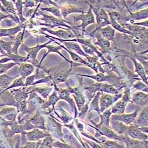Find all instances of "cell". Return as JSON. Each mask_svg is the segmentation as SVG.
<instances>
[{"instance_id": "1", "label": "cell", "mask_w": 148, "mask_h": 148, "mask_svg": "<svg viewBox=\"0 0 148 148\" xmlns=\"http://www.w3.org/2000/svg\"><path fill=\"white\" fill-rule=\"evenodd\" d=\"M63 124L61 123L53 114L46 115L45 118V128L46 131L50 134L53 138L62 141L64 134L62 131Z\"/></svg>"}, {"instance_id": "2", "label": "cell", "mask_w": 148, "mask_h": 148, "mask_svg": "<svg viewBox=\"0 0 148 148\" xmlns=\"http://www.w3.org/2000/svg\"><path fill=\"white\" fill-rule=\"evenodd\" d=\"M39 15L42 16V18H40L39 19L44 21V26L46 28L50 27L52 29L54 27H58L60 28H63V29H70L71 31L73 29V26L71 27L67 24L71 23L67 21H66L63 19H60L51 15L44 14L41 12H37L36 16Z\"/></svg>"}, {"instance_id": "3", "label": "cell", "mask_w": 148, "mask_h": 148, "mask_svg": "<svg viewBox=\"0 0 148 148\" xmlns=\"http://www.w3.org/2000/svg\"><path fill=\"white\" fill-rule=\"evenodd\" d=\"M124 86L119 88H116L110 84L106 83H96L90 86H87L84 88L90 93V99L95 96L98 92L101 93H106L110 95H116L119 93V90L122 89Z\"/></svg>"}, {"instance_id": "4", "label": "cell", "mask_w": 148, "mask_h": 148, "mask_svg": "<svg viewBox=\"0 0 148 148\" xmlns=\"http://www.w3.org/2000/svg\"><path fill=\"white\" fill-rule=\"evenodd\" d=\"M53 41L51 40H49V41L44 44H40L38 40H37V44L36 46L34 47H29L25 44H22L21 45V48L27 53L28 62L31 63V64L38 69L39 66V62L37 60V56L38 52L42 48H45L48 45H49Z\"/></svg>"}, {"instance_id": "5", "label": "cell", "mask_w": 148, "mask_h": 148, "mask_svg": "<svg viewBox=\"0 0 148 148\" xmlns=\"http://www.w3.org/2000/svg\"><path fill=\"white\" fill-rule=\"evenodd\" d=\"M89 8L86 14H78L76 16H74V21L77 22V21H82L81 25L76 26H74L73 29H80L82 32V34L84 36V32L86 31V29L88 25L95 23V19L94 14L92 12V9L91 6L89 4H88Z\"/></svg>"}, {"instance_id": "6", "label": "cell", "mask_w": 148, "mask_h": 148, "mask_svg": "<svg viewBox=\"0 0 148 148\" xmlns=\"http://www.w3.org/2000/svg\"><path fill=\"white\" fill-rule=\"evenodd\" d=\"M80 84L77 87L73 88L71 86H67V88L69 89L72 94V96L75 101V104L76 108H77V110L79 112L81 111L83 108L84 106L86 103V98L84 95V86L82 84V81H80Z\"/></svg>"}, {"instance_id": "7", "label": "cell", "mask_w": 148, "mask_h": 148, "mask_svg": "<svg viewBox=\"0 0 148 148\" xmlns=\"http://www.w3.org/2000/svg\"><path fill=\"white\" fill-rule=\"evenodd\" d=\"M122 97V93L110 95L106 93H101L99 99V109L101 113L108 109L114 103L116 102Z\"/></svg>"}, {"instance_id": "8", "label": "cell", "mask_w": 148, "mask_h": 148, "mask_svg": "<svg viewBox=\"0 0 148 148\" xmlns=\"http://www.w3.org/2000/svg\"><path fill=\"white\" fill-rule=\"evenodd\" d=\"M45 100L42 99L35 92L29 94L28 98L27 99V114L29 115H33L41 106L45 102Z\"/></svg>"}, {"instance_id": "9", "label": "cell", "mask_w": 148, "mask_h": 148, "mask_svg": "<svg viewBox=\"0 0 148 148\" xmlns=\"http://www.w3.org/2000/svg\"><path fill=\"white\" fill-rule=\"evenodd\" d=\"M131 92L129 88H127L122 93L121 99L115 102L111 108L112 114H124L125 108L128 103L131 102Z\"/></svg>"}, {"instance_id": "10", "label": "cell", "mask_w": 148, "mask_h": 148, "mask_svg": "<svg viewBox=\"0 0 148 148\" xmlns=\"http://www.w3.org/2000/svg\"><path fill=\"white\" fill-rule=\"evenodd\" d=\"M86 2H88L86 1ZM88 4H89V3H88ZM90 6H91V8L92 9V12H93V14H95L96 15V22H97L96 28L92 32H95L98 31L100 28L105 27L107 25H111L108 14L106 12L105 9H102V8H99V9L95 8L92 7L91 5H90Z\"/></svg>"}, {"instance_id": "11", "label": "cell", "mask_w": 148, "mask_h": 148, "mask_svg": "<svg viewBox=\"0 0 148 148\" xmlns=\"http://www.w3.org/2000/svg\"><path fill=\"white\" fill-rule=\"evenodd\" d=\"M54 89L57 90L60 100H64L69 103V105L74 111L75 114V119H76L78 115V111L77 109L76 108L75 102H74V99L71 97V92L69 89L66 88H58L57 85L53 84Z\"/></svg>"}, {"instance_id": "12", "label": "cell", "mask_w": 148, "mask_h": 148, "mask_svg": "<svg viewBox=\"0 0 148 148\" xmlns=\"http://www.w3.org/2000/svg\"><path fill=\"white\" fill-rule=\"evenodd\" d=\"M91 123L94 125V126L90 124L88 125L93 127L96 130H97V134H98L99 136L103 135L109 138L110 140H118L121 141V135H119L117 134H116L110 128L103 125H99L98 124L95 123L92 121H91Z\"/></svg>"}, {"instance_id": "13", "label": "cell", "mask_w": 148, "mask_h": 148, "mask_svg": "<svg viewBox=\"0 0 148 148\" xmlns=\"http://www.w3.org/2000/svg\"><path fill=\"white\" fill-rule=\"evenodd\" d=\"M41 32H47L50 34L54 35L57 36V38H58L62 40H71L75 38V36L74 35L73 32L70 29H59L57 31H53L52 29H49L46 27H41L40 29Z\"/></svg>"}, {"instance_id": "14", "label": "cell", "mask_w": 148, "mask_h": 148, "mask_svg": "<svg viewBox=\"0 0 148 148\" xmlns=\"http://www.w3.org/2000/svg\"><path fill=\"white\" fill-rule=\"evenodd\" d=\"M25 135L27 140L30 142L40 141L47 137L51 136L47 131L38 128H34L29 131L25 132Z\"/></svg>"}, {"instance_id": "15", "label": "cell", "mask_w": 148, "mask_h": 148, "mask_svg": "<svg viewBox=\"0 0 148 148\" xmlns=\"http://www.w3.org/2000/svg\"><path fill=\"white\" fill-rule=\"evenodd\" d=\"M138 109L131 114H113L110 117V121H116L125 124L126 125H130L134 123L137 118Z\"/></svg>"}, {"instance_id": "16", "label": "cell", "mask_w": 148, "mask_h": 148, "mask_svg": "<svg viewBox=\"0 0 148 148\" xmlns=\"http://www.w3.org/2000/svg\"><path fill=\"white\" fill-rule=\"evenodd\" d=\"M127 134L131 138L135 140L142 142L148 141V134L143 133L140 131L138 127L134 125H128Z\"/></svg>"}, {"instance_id": "17", "label": "cell", "mask_w": 148, "mask_h": 148, "mask_svg": "<svg viewBox=\"0 0 148 148\" xmlns=\"http://www.w3.org/2000/svg\"><path fill=\"white\" fill-rule=\"evenodd\" d=\"M28 120L30 123L35 127V128L46 131L45 118L38 110L32 115Z\"/></svg>"}, {"instance_id": "18", "label": "cell", "mask_w": 148, "mask_h": 148, "mask_svg": "<svg viewBox=\"0 0 148 148\" xmlns=\"http://www.w3.org/2000/svg\"><path fill=\"white\" fill-rule=\"evenodd\" d=\"M45 48H47L48 50V51L45 53L44 54V56H42L40 62H39V66H38V68L37 69V70H40L41 69V64H42V63L44 61V60H45V58L49 55V53H57L58 54V55H60L61 57H62L66 61H67V62H69L70 64V67L73 69V62L69 60V59H67L64 56H63L62 54V53L60 52V50L62 49V48L60 46V45H58V46H54V45H48Z\"/></svg>"}, {"instance_id": "19", "label": "cell", "mask_w": 148, "mask_h": 148, "mask_svg": "<svg viewBox=\"0 0 148 148\" xmlns=\"http://www.w3.org/2000/svg\"><path fill=\"white\" fill-rule=\"evenodd\" d=\"M18 114V112L16 108L14 106L6 107L0 110V116L11 123L17 122L16 118Z\"/></svg>"}, {"instance_id": "20", "label": "cell", "mask_w": 148, "mask_h": 148, "mask_svg": "<svg viewBox=\"0 0 148 148\" xmlns=\"http://www.w3.org/2000/svg\"><path fill=\"white\" fill-rule=\"evenodd\" d=\"M63 19L64 20L68 15L73 13H79L80 14H84V12L82 7L73 5L71 3L66 4L62 6L59 7Z\"/></svg>"}, {"instance_id": "21", "label": "cell", "mask_w": 148, "mask_h": 148, "mask_svg": "<svg viewBox=\"0 0 148 148\" xmlns=\"http://www.w3.org/2000/svg\"><path fill=\"white\" fill-rule=\"evenodd\" d=\"M23 29V28L20 25H17L12 28H1L0 30V37H8L11 41H13L16 35Z\"/></svg>"}, {"instance_id": "22", "label": "cell", "mask_w": 148, "mask_h": 148, "mask_svg": "<svg viewBox=\"0 0 148 148\" xmlns=\"http://www.w3.org/2000/svg\"><path fill=\"white\" fill-rule=\"evenodd\" d=\"M59 101L60 99L57 91V90L54 89L51 94H50L48 99L41 106L40 108L42 110H45L46 109H48L50 108V107H51V108L54 110L56 109L55 105Z\"/></svg>"}, {"instance_id": "23", "label": "cell", "mask_w": 148, "mask_h": 148, "mask_svg": "<svg viewBox=\"0 0 148 148\" xmlns=\"http://www.w3.org/2000/svg\"><path fill=\"white\" fill-rule=\"evenodd\" d=\"M54 115H56L57 119H60L63 125L71 123L74 119V118L67 111H66L62 106H59L57 110L55 109L53 111Z\"/></svg>"}, {"instance_id": "24", "label": "cell", "mask_w": 148, "mask_h": 148, "mask_svg": "<svg viewBox=\"0 0 148 148\" xmlns=\"http://www.w3.org/2000/svg\"><path fill=\"white\" fill-rule=\"evenodd\" d=\"M130 102L140 106L145 107L148 106V93L143 92H137L132 95Z\"/></svg>"}, {"instance_id": "25", "label": "cell", "mask_w": 148, "mask_h": 148, "mask_svg": "<svg viewBox=\"0 0 148 148\" xmlns=\"http://www.w3.org/2000/svg\"><path fill=\"white\" fill-rule=\"evenodd\" d=\"M129 58L132 60L135 66V72L138 76L140 77L141 79L143 80L146 85L148 86V75L146 74L145 69L141 63L137 62L136 59L132 57H129Z\"/></svg>"}, {"instance_id": "26", "label": "cell", "mask_w": 148, "mask_h": 148, "mask_svg": "<svg viewBox=\"0 0 148 148\" xmlns=\"http://www.w3.org/2000/svg\"><path fill=\"white\" fill-rule=\"evenodd\" d=\"M35 70V67L29 62H25L19 66L18 74L25 80V78L30 76Z\"/></svg>"}, {"instance_id": "27", "label": "cell", "mask_w": 148, "mask_h": 148, "mask_svg": "<svg viewBox=\"0 0 148 148\" xmlns=\"http://www.w3.org/2000/svg\"><path fill=\"white\" fill-rule=\"evenodd\" d=\"M89 35L92 36H95V37H96L97 41L95 42V45H98L101 51H103V52H106L110 48L111 45H110V41L102 37L100 35L98 31L95 32H92L91 34H90Z\"/></svg>"}, {"instance_id": "28", "label": "cell", "mask_w": 148, "mask_h": 148, "mask_svg": "<svg viewBox=\"0 0 148 148\" xmlns=\"http://www.w3.org/2000/svg\"><path fill=\"white\" fill-rule=\"evenodd\" d=\"M128 10L130 12V15L126 16L125 21H139L142 19H147L148 17V8L141 10L140 11L137 12H131L129 9Z\"/></svg>"}, {"instance_id": "29", "label": "cell", "mask_w": 148, "mask_h": 148, "mask_svg": "<svg viewBox=\"0 0 148 148\" xmlns=\"http://www.w3.org/2000/svg\"><path fill=\"white\" fill-rule=\"evenodd\" d=\"M49 40H51L53 41V42H54L55 43H56L57 44H58V45H60V46L62 48V49L66 50V51L69 54V55H70V57H71V58L72 59V60H73L74 62L78 63H80V64H84V65L86 66L87 67H89V63H88V62H87L86 60L83 59L79 55H78L77 54L74 53V52L71 51V50H70L67 49L63 44L59 43V42H57L56 40H54L51 39V38H49Z\"/></svg>"}, {"instance_id": "30", "label": "cell", "mask_w": 148, "mask_h": 148, "mask_svg": "<svg viewBox=\"0 0 148 148\" xmlns=\"http://www.w3.org/2000/svg\"><path fill=\"white\" fill-rule=\"evenodd\" d=\"M98 31L100 35L103 38L108 41H112L115 37L116 31L112 27L111 25H109L105 27L100 28L98 30Z\"/></svg>"}, {"instance_id": "31", "label": "cell", "mask_w": 148, "mask_h": 148, "mask_svg": "<svg viewBox=\"0 0 148 148\" xmlns=\"http://www.w3.org/2000/svg\"><path fill=\"white\" fill-rule=\"evenodd\" d=\"M111 123L110 128L116 134L119 135H126L125 133L127 132L128 125L116 121H110Z\"/></svg>"}, {"instance_id": "32", "label": "cell", "mask_w": 148, "mask_h": 148, "mask_svg": "<svg viewBox=\"0 0 148 148\" xmlns=\"http://www.w3.org/2000/svg\"><path fill=\"white\" fill-rule=\"evenodd\" d=\"M62 43H63V45L67 49L73 51L74 53L77 54L78 55L79 54L86 58L88 56L84 52V51L82 49V48L80 47V45L77 42H72V41H67V42H63Z\"/></svg>"}, {"instance_id": "33", "label": "cell", "mask_w": 148, "mask_h": 148, "mask_svg": "<svg viewBox=\"0 0 148 148\" xmlns=\"http://www.w3.org/2000/svg\"><path fill=\"white\" fill-rule=\"evenodd\" d=\"M13 2L14 3L16 12V15L18 17L19 19L21 25L22 26V27L24 28L25 27V24L27 22V19H25L23 15V1H13Z\"/></svg>"}, {"instance_id": "34", "label": "cell", "mask_w": 148, "mask_h": 148, "mask_svg": "<svg viewBox=\"0 0 148 148\" xmlns=\"http://www.w3.org/2000/svg\"><path fill=\"white\" fill-rule=\"evenodd\" d=\"M25 28H24L19 33H18L13 40L12 52L13 54H18V48L23 44L25 37Z\"/></svg>"}, {"instance_id": "35", "label": "cell", "mask_w": 148, "mask_h": 148, "mask_svg": "<svg viewBox=\"0 0 148 148\" xmlns=\"http://www.w3.org/2000/svg\"><path fill=\"white\" fill-rule=\"evenodd\" d=\"M148 106H147L143 108L135 126L137 127H148Z\"/></svg>"}, {"instance_id": "36", "label": "cell", "mask_w": 148, "mask_h": 148, "mask_svg": "<svg viewBox=\"0 0 148 148\" xmlns=\"http://www.w3.org/2000/svg\"><path fill=\"white\" fill-rule=\"evenodd\" d=\"M54 90L53 86H36L34 90V92H36L38 96L45 101L49 97L50 93L53 92Z\"/></svg>"}, {"instance_id": "37", "label": "cell", "mask_w": 148, "mask_h": 148, "mask_svg": "<svg viewBox=\"0 0 148 148\" xmlns=\"http://www.w3.org/2000/svg\"><path fill=\"white\" fill-rule=\"evenodd\" d=\"M18 77V76H11L6 74L0 75V89L5 90L11 85L13 81Z\"/></svg>"}, {"instance_id": "38", "label": "cell", "mask_w": 148, "mask_h": 148, "mask_svg": "<svg viewBox=\"0 0 148 148\" xmlns=\"http://www.w3.org/2000/svg\"><path fill=\"white\" fill-rule=\"evenodd\" d=\"M92 2L95 6H92L95 8H102L103 9H116V4L115 3L114 1H95Z\"/></svg>"}, {"instance_id": "39", "label": "cell", "mask_w": 148, "mask_h": 148, "mask_svg": "<svg viewBox=\"0 0 148 148\" xmlns=\"http://www.w3.org/2000/svg\"><path fill=\"white\" fill-rule=\"evenodd\" d=\"M77 75L82 76V77H86L92 79L97 81L98 83H103L105 82H109L110 81V79L111 77V76H106L105 74L101 73L96 74V75H84V74H77Z\"/></svg>"}, {"instance_id": "40", "label": "cell", "mask_w": 148, "mask_h": 148, "mask_svg": "<svg viewBox=\"0 0 148 148\" xmlns=\"http://www.w3.org/2000/svg\"><path fill=\"white\" fill-rule=\"evenodd\" d=\"M111 114V108L106 110L102 114H100V122L98 123L99 125H103L110 128V117Z\"/></svg>"}, {"instance_id": "41", "label": "cell", "mask_w": 148, "mask_h": 148, "mask_svg": "<svg viewBox=\"0 0 148 148\" xmlns=\"http://www.w3.org/2000/svg\"><path fill=\"white\" fill-rule=\"evenodd\" d=\"M101 92H98L96 93L95 96L93 97L89 105V111L88 112H90L91 111H96L100 115L101 114L99 109V99L101 96Z\"/></svg>"}, {"instance_id": "42", "label": "cell", "mask_w": 148, "mask_h": 148, "mask_svg": "<svg viewBox=\"0 0 148 148\" xmlns=\"http://www.w3.org/2000/svg\"><path fill=\"white\" fill-rule=\"evenodd\" d=\"M2 5L9 15L17 16L16 9L13 2V1H0Z\"/></svg>"}, {"instance_id": "43", "label": "cell", "mask_w": 148, "mask_h": 148, "mask_svg": "<svg viewBox=\"0 0 148 148\" xmlns=\"http://www.w3.org/2000/svg\"><path fill=\"white\" fill-rule=\"evenodd\" d=\"M5 57H8L10 61L15 63L16 65L20 66L22 63L25 62H28V58L27 56L23 57L19 54H6Z\"/></svg>"}, {"instance_id": "44", "label": "cell", "mask_w": 148, "mask_h": 148, "mask_svg": "<svg viewBox=\"0 0 148 148\" xmlns=\"http://www.w3.org/2000/svg\"><path fill=\"white\" fill-rule=\"evenodd\" d=\"M40 10L41 12H50L51 14H52L54 15V16H56L60 19H63L59 7L52 6L50 7L40 8Z\"/></svg>"}, {"instance_id": "45", "label": "cell", "mask_w": 148, "mask_h": 148, "mask_svg": "<svg viewBox=\"0 0 148 148\" xmlns=\"http://www.w3.org/2000/svg\"><path fill=\"white\" fill-rule=\"evenodd\" d=\"M110 23H111V25L112 26V27L115 31L116 30V31H119V32H120L121 33L124 34L136 37L135 35L133 33L131 32L130 31H129L128 30L125 29L124 27H123L122 25H121L120 23H119L118 22H115V21H111V20H110Z\"/></svg>"}, {"instance_id": "46", "label": "cell", "mask_w": 148, "mask_h": 148, "mask_svg": "<svg viewBox=\"0 0 148 148\" xmlns=\"http://www.w3.org/2000/svg\"><path fill=\"white\" fill-rule=\"evenodd\" d=\"M100 141V145H101L103 148H126L124 144L121 145L115 141L104 140Z\"/></svg>"}, {"instance_id": "47", "label": "cell", "mask_w": 148, "mask_h": 148, "mask_svg": "<svg viewBox=\"0 0 148 148\" xmlns=\"http://www.w3.org/2000/svg\"><path fill=\"white\" fill-rule=\"evenodd\" d=\"M55 140V138L52 136L47 137L41 140L38 148H53V143Z\"/></svg>"}, {"instance_id": "48", "label": "cell", "mask_w": 148, "mask_h": 148, "mask_svg": "<svg viewBox=\"0 0 148 148\" xmlns=\"http://www.w3.org/2000/svg\"><path fill=\"white\" fill-rule=\"evenodd\" d=\"M9 127L14 135L21 134L24 132H26L23 124H19L18 122L12 124Z\"/></svg>"}, {"instance_id": "49", "label": "cell", "mask_w": 148, "mask_h": 148, "mask_svg": "<svg viewBox=\"0 0 148 148\" xmlns=\"http://www.w3.org/2000/svg\"><path fill=\"white\" fill-rule=\"evenodd\" d=\"M15 108L17 109L18 114H27V99H25L17 102Z\"/></svg>"}, {"instance_id": "50", "label": "cell", "mask_w": 148, "mask_h": 148, "mask_svg": "<svg viewBox=\"0 0 148 148\" xmlns=\"http://www.w3.org/2000/svg\"><path fill=\"white\" fill-rule=\"evenodd\" d=\"M25 86V80H23V79L22 77H17L13 81V82L11 84V85L4 91L10 90L15 88L22 87V86Z\"/></svg>"}, {"instance_id": "51", "label": "cell", "mask_w": 148, "mask_h": 148, "mask_svg": "<svg viewBox=\"0 0 148 148\" xmlns=\"http://www.w3.org/2000/svg\"><path fill=\"white\" fill-rule=\"evenodd\" d=\"M16 64L12 62H9L5 63H0V75L6 74V73Z\"/></svg>"}, {"instance_id": "52", "label": "cell", "mask_w": 148, "mask_h": 148, "mask_svg": "<svg viewBox=\"0 0 148 148\" xmlns=\"http://www.w3.org/2000/svg\"><path fill=\"white\" fill-rule=\"evenodd\" d=\"M132 86L134 88L136 89L137 90H140V92H143L144 93H148V86L141 81H137L134 83Z\"/></svg>"}, {"instance_id": "53", "label": "cell", "mask_w": 148, "mask_h": 148, "mask_svg": "<svg viewBox=\"0 0 148 148\" xmlns=\"http://www.w3.org/2000/svg\"><path fill=\"white\" fill-rule=\"evenodd\" d=\"M37 79V74H35L30 75L25 78V86H33Z\"/></svg>"}, {"instance_id": "54", "label": "cell", "mask_w": 148, "mask_h": 148, "mask_svg": "<svg viewBox=\"0 0 148 148\" xmlns=\"http://www.w3.org/2000/svg\"><path fill=\"white\" fill-rule=\"evenodd\" d=\"M108 12H109L108 15L110 20L118 22L121 19H122V15L119 12H110V11H108Z\"/></svg>"}, {"instance_id": "55", "label": "cell", "mask_w": 148, "mask_h": 148, "mask_svg": "<svg viewBox=\"0 0 148 148\" xmlns=\"http://www.w3.org/2000/svg\"><path fill=\"white\" fill-rule=\"evenodd\" d=\"M53 148H75L73 146L60 140H55L53 143Z\"/></svg>"}, {"instance_id": "56", "label": "cell", "mask_w": 148, "mask_h": 148, "mask_svg": "<svg viewBox=\"0 0 148 148\" xmlns=\"http://www.w3.org/2000/svg\"><path fill=\"white\" fill-rule=\"evenodd\" d=\"M41 141L37 142H30L27 141L23 145H21L19 148H38L41 144Z\"/></svg>"}, {"instance_id": "57", "label": "cell", "mask_w": 148, "mask_h": 148, "mask_svg": "<svg viewBox=\"0 0 148 148\" xmlns=\"http://www.w3.org/2000/svg\"><path fill=\"white\" fill-rule=\"evenodd\" d=\"M39 1H23V6L25 8H32L35 6H37V3Z\"/></svg>"}, {"instance_id": "58", "label": "cell", "mask_w": 148, "mask_h": 148, "mask_svg": "<svg viewBox=\"0 0 148 148\" xmlns=\"http://www.w3.org/2000/svg\"><path fill=\"white\" fill-rule=\"evenodd\" d=\"M82 47L83 48V50L84 51V52L88 56L92 57V56H95V54H96L94 50L92 49V48H90L88 47L82 45Z\"/></svg>"}, {"instance_id": "59", "label": "cell", "mask_w": 148, "mask_h": 148, "mask_svg": "<svg viewBox=\"0 0 148 148\" xmlns=\"http://www.w3.org/2000/svg\"><path fill=\"white\" fill-rule=\"evenodd\" d=\"M83 140L88 144V145L90 147V148H103L99 144L92 141V140H86V139H83Z\"/></svg>"}, {"instance_id": "60", "label": "cell", "mask_w": 148, "mask_h": 148, "mask_svg": "<svg viewBox=\"0 0 148 148\" xmlns=\"http://www.w3.org/2000/svg\"><path fill=\"white\" fill-rule=\"evenodd\" d=\"M132 24L136 25H138V26H141L143 27H147V28L148 27V21H146L145 22H140V23H132Z\"/></svg>"}, {"instance_id": "61", "label": "cell", "mask_w": 148, "mask_h": 148, "mask_svg": "<svg viewBox=\"0 0 148 148\" xmlns=\"http://www.w3.org/2000/svg\"><path fill=\"white\" fill-rule=\"evenodd\" d=\"M6 106L5 103H1V104H0V108H1V107H2V106Z\"/></svg>"}, {"instance_id": "62", "label": "cell", "mask_w": 148, "mask_h": 148, "mask_svg": "<svg viewBox=\"0 0 148 148\" xmlns=\"http://www.w3.org/2000/svg\"><path fill=\"white\" fill-rule=\"evenodd\" d=\"M1 21H0V24H1ZM1 26H0V30H1Z\"/></svg>"}, {"instance_id": "63", "label": "cell", "mask_w": 148, "mask_h": 148, "mask_svg": "<svg viewBox=\"0 0 148 148\" xmlns=\"http://www.w3.org/2000/svg\"><path fill=\"white\" fill-rule=\"evenodd\" d=\"M0 57H1V55H0Z\"/></svg>"}]
</instances>
